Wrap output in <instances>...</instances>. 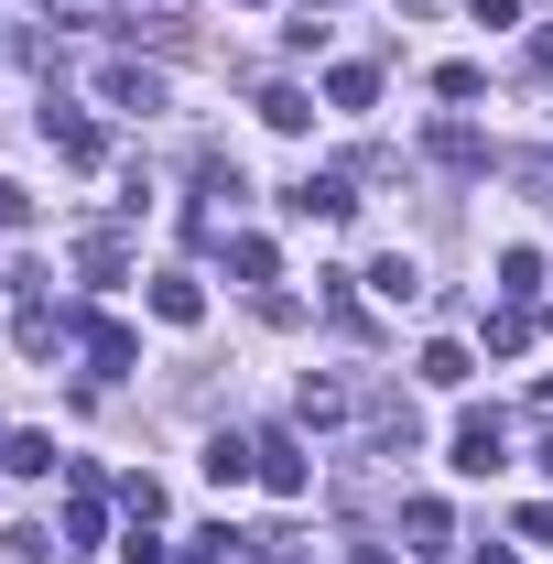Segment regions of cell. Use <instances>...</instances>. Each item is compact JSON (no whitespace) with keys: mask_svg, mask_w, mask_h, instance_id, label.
<instances>
[{"mask_svg":"<svg viewBox=\"0 0 553 564\" xmlns=\"http://www.w3.org/2000/svg\"><path fill=\"white\" fill-rule=\"evenodd\" d=\"M499 467H510L499 413H456V478H499Z\"/></svg>","mask_w":553,"mask_h":564,"instance_id":"cell-1","label":"cell"},{"mask_svg":"<svg viewBox=\"0 0 553 564\" xmlns=\"http://www.w3.org/2000/svg\"><path fill=\"white\" fill-rule=\"evenodd\" d=\"M250 445H261V478H272L282 499H304V489H315V467H304V445H293V434H250Z\"/></svg>","mask_w":553,"mask_h":564,"instance_id":"cell-2","label":"cell"},{"mask_svg":"<svg viewBox=\"0 0 553 564\" xmlns=\"http://www.w3.org/2000/svg\"><path fill=\"white\" fill-rule=\"evenodd\" d=\"M44 141H55L66 163H98V152H109V131H98L87 109H44Z\"/></svg>","mask_w":553,"mask_h":564,"instance_id":"cell-3","label":"cell"},{"mask_svg":"<svg viewBox=\"0 0 553 564\" xmlns=\"http://www.w3.org/2000/svg\"><path fill=\"white\" fill-rule=\"evenodd\" d=\"M76 348H87V358H98V369H109V380H120V369H131V326H109V315H87V326H76Z\"/></svg>","mask_w":553,"mask_h":564,"instance_id":"cell-4","label":"cell"},{"mask_svg":"<svg viewBox=\"0 0 553 564\" xmlns=\"http://www.w3.org/2000/svg\"><path fill=\"white\" fill-rule=\"evenodd\" d=\"M98 98H109V109H163V76H152V66H109Z\"/></svg>","mask_w":553,"mask_h":564,"instance_id":"cell-5","label":"cell"},{"mask_svg":"<svg viewBox=\"0 0 553 564\" xmlns=\"http://www.w3.org/2000/svg\"><path fill=\"white\" fill-rule=\"evenodd\" d=\"M282 207H293V217H347L358 196H347V174H304V185H293Z\"/></svg>","mask_w":553,"mask_h":564,"instance_id":"cell-6","label":"cell"},{"mask_svg":"<svg viewBox=\"0 0 553 564\" xmlns=\"http://www.w3.org/2000/svg\"><path fill=\"white\" fill-rule=\"evenodd\" d=\"M152 315H163V326H196V315H207L196 272H163V282H152Z\"/></svg>","mask_w":553,"mask_h":564,"instance_id":"cell-7","label":"cell"},{"mask_svg":"<svg viewBox=\"0 0 553 564\" xmlns=\"http://www.w3.org/2000/svg\"><path fill=\"white\" fill-rule=\"evenodd\" d=\"M207 478H217V489L261 478V445H250V434H217V445H207Z\"/></svg>","mask_w":553,"mask_h":564,"instance_id":"cell-8","label":"cell"},{"mask_svg":"<svg viewBox=\"0 0 553 564\" xmlns=\"http://www.w3.org/2000/svg\"><path fill=\"white\" fill-rule=\"evenodd\" d=\"M369 293H380V304H413V293H423L413 250H380V261H369Z\"/></svg>","mask_w":553,"mask_h":564,"instance_id":"cell-9","label":"cell"},{"mask_svg":"<svg viewBox=\"0 0 553 564\" xmlns=\"http://www.w3.org/2000/svg\"><path fill=\"white\" fill-rule=\"evenodd\" d=\"M423 152H434V163H456V174H488V141L467 131V120H445V131L423 141Z\"/></svg>","mask_w":553,"mask_h":564,"instance_id":"cell-10","label":"cell"},{"mask_svg":"<svg viewBox=\"0 0 553 564\" xmlns=\"http://www.w3.org/2000/svg\"><path fill=\"white\" fill-rule=\"evenodd\" d=\"M423 380H434V391H467V348H456V337H434V348H423Z\"/></svg>","mask_w":553,"mask_h":564,"instance_id":"cell-11","label":"cell"},{"mask_svg":"<svg viewBox=\"0 0 553 564\" xmlns=\"http://www.w3.org/2000/svg\"><path fill=\"white\" fill-rule=\"evenodd\" d=\"M293 413H304V423H347V391H337V380H304Z\"/></svg>","mask_w":553,"mask_h":564,"instance_id":"cell-12","label":"cell"},{"mask_svg":"<svg viewBox=\"0 0 553 564\" xmlns=\"http://www.w3.org/2000/svg\"><path fill=\"white\" fill-rule=\"evenodd\" d=\"M0 467H11V478H44V467H55V434H11V456H0Z\"/></svg>","mask_w":553,"mask_h":564,"instance_id":"cell-13","label":"cell"},{"mask_svg":"<svg viewBox=\"0 0 553 564\" xmlns=\"http://www.w3.org/2000/svg\"><path fill=\"white\" fill-rule=\"evenodd\" d=\"M499 293H510V304H532V293H543V261H532V250H510V261H499Z\"/></svg>","mask_w":553,"mask_h":564,"instance_id":"cell-14","label":"cell"},{"mask_svg":"<svg viewBox=\"0 0 553 564\" xmlns=\"http://www.w3.org/2000/svg\"><path fill=\"white\" fill-rule=\"evenodd\" d=\"M326 98H337V109H369V98H380V76H369V66H337V76H326Z\"/></svg>","mask_w":553,"mask_h":564,"instance_id":"cell-15","label":"cell"},{"mask_svg":"<svg viewBox=\"0 0 553 564\" xmlns=\"http://www.w3.org/2000/svg\"><path fill=\"white\" fill-rule=\"evenodd\" d=\"M488 348H499V358H521V348H532V315H521V304H510V315H488Z\"/></svg>","mask_w":553,"mask_h":564,"instance_id":"cell-16","label":"cell"},{"mask_svg":"<svg viewBox=\"0 0 553 564\" xmlns=\"http://www.w3.org/2000/svg\"><path fill=\"white\" fill-rule=\"evenodd\" d=\"M228 272H239V282H272V239H228Z\"/></svg>","mask_w":553,"mask_h":564,"instance_id":"cell-17","label":"cell"},{"mask_svg":"<svg viewBox=\"0 0 553 564\" xmlns=\"http://www.w3.org/2000/svg\"><path fill=\"white\" fill-rule=\"evenodd\" d=\"M66 543H98V489L76 478V499H66Z\"/></svg>","mask_w":553,"mask_h":564,"instance_id":"cell-18","label":"cell"},{"mask_svg":"<svg viewBox=\"0 0 553 564\" xmlns=\"http://www.w3.org/2000/svg\"><path fill=\"white\" fill-rule=\"evenodd\" d=\"M185 564H239V532H228V521H217V532H196V554Z\"/></svg>","mask_w":553,"mask_h":564,"instance_id":"cell-19","label":"cell"},{"mask_svg":"<svg viewBox=\"0 0 553 564\" xmlns=\"http://www.w3.org/2000/svg\"><path fill=\"white\" fill-rule=\"evenodd\" d=\"M521 66H532V76H553V33H532V44H521Z\"/></svg>","mask_w":553,"mask_h":564,"instance_id":"cell-20","label":"cell"},{"mask_svg":"<svg viewBox=\"0 0 553 564\" xmlns=\"http://www.w3.org/2000/svg\"><path fill=\"white\" fill-rule=\"evenodd\" d=\"M0 228H22V185H0Z\"/></svg>","mask_w":553,"mask_h":564,"instance_id":"cell-21","label":"cell"},{"mask_svg":"<svg viewBox=\"0 0 553 564\" xmlns=\"http://www.w3.org/2000/svg\"><path fill=\"white\" fill-rule=\"evenodd\" d=\"M543 467H553V434H543Z\"/></svg>","mask_w":553,"mask_h":564,"instance_id":"cell-22","label":"cell"}]
</instances>
